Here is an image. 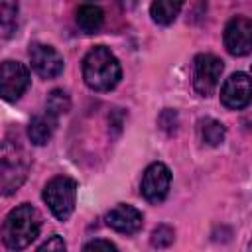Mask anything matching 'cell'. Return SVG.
Here are the masks:
<instances>
[{"label":"cell","instance_id":"cell-20","mask_svg":"<svg viewBox=\"0 0 252 252\" xmlns=\"http://www.w3.org/2000/svg\"><path fill=\"white\" fill-rule=\"evenodd\" d=\"M85 250H112V252H116L118 248H116V244H112L110 240H102V238H96V240H91V242H87L85 246H83Z\"/></svg>","mask_w":252,"mask_h":252},{"label":"cell","instance_id":"cell-12","mask_svg":"<svg viewBox=\"0 0 252 252\" xmlns=\"http://www.w3.org/2000/svg\"><path fill=\"white\" fill-rule=\"evenodd\" d=\"M57 118L55 114H51L49 110H45L43 114H35L30 124H28V138L32 144L35 146H43L51 140L53 132H55V126H57Z\"/></svg>","mask_w":252,"mask_h":252},{"label":"cell","instance_id":"cell-18","mask_svg":"<svg viewBox=\"0 0 252 252\" xmlns=\"http://www.w3.org/2000/svg\"><path fill=\"white\" fill-rule=\"evenodd\" d=\"M173 238H175L173 228L167 226V224H159V226L154 228L150 242H152V246H156V248H165V246H169V244L173 242Z\"/></svg>","mask_w":252,"mask_h":252},{"label":"cell","instance_id":"cell-8","mask_svg":"<svg viewBox=\"0 0 252 252\" xmlns=\"http://www.w3.org/2000/svg\"><path fill=\"white\" fill-rule=\"evenodd\" d=\"M220 102L230 110H242L252 102V79L246 73H232L222 89Z\"/></svg>","mask_w":252,"mask_h":252},{"label":"cell","instance_id":"cell-22","mask_svg":"<svg viewBox=\"0 0 252 252\" xmlns=\"http://www.w3.org/2000/svg\"><path fill=\"white\" fill-rule=\"evenodd\" d=\"M89 2H93V0H89Z\"/></svg>","mask_w":252,"mask_h":252},{"label":"cell","instance_id":"cell-21","mask_svg":"<svg viewBox=\"0 0 252 252\" xmlns=\"http://www.w3.org/2000/svg\"><path fill=\"white\" fill-rule=\"evenodd\" d=\"M242 122H244V126H246V128H250V130H252V110H248V112L242 116Z\"/></svg>","mask_w":252,"mask_h":252},{"label":"cell","instance_id":"cell-13","mask_svg":"<svg viewBox=\"0 0 252 252\" xmlns=\"http://www.w3.org/2000/svg\"><path fill=\"white\" fill-rule=\"evenodd\" d=\"M185 0H154L150 6V16L159 26H169L175 22Z\"/></svg>","mask_w":252,"mask_h":252},{"label":"cell","instance_id":"cell-4","mask_svg":"<svg viewBox=\"0 0 252 252\" xmlns=\"http://www.w3.org/2000/svg\"><path fill=\"white\" fill-rule=\"evenodd\" d=\"M45 205L49 207V211L53 213V217L57 220H67L73 211H75V203H77V181L67 177V175H57L53 179L47 181V185L43 187L41 193Z\"/></svg>","mask_w":252,"mask_h":252},{"label":"cell","instance_id":"cell-19","mask_svg":"<svg viewBox=\"0 0 252 252\" xmlns=\"http://www.w3.org/2000/svg\"><path fill=\"white\" fill-rule=\"evenodd\" d=\"M67 248V244L63 242V238L59 236V234H53L49 240H45L41 246H37V250L39 252H43V250H55V252H63Z\"/></svg>","mask_w":252,"mask_h":252},{"label":"cell","instance_id":"cell-16","mask_svg":"<svg viewBox=\"0 0 252 252\" xmlns=\"http://www.w3.org/2000/svg\"><path fill=\"white\" fill-rule=\"evenodd\" d=\"M0 26L2 37L8 39L18 26V0H0Z\"/></svg>","mask_w":252,"mask_h":252},{"label":"cell","instance_id":"cell-17","mask_svg":"<svg viewBox=\"0 0 252 252\" xmlns=\"http://www.w3.org/2000/svg\"><path fill=\"white\" fill-rule=\"evenodd\" d=\"M69 108H71V98H69V94H67L63 89H53V91L47 94L45 110H49L51 114L61 116V114L69 112Z\"/></svg>","mask_w":252,"mask_h":252},{"label":"cell","instance_id":"cell-2","mask_svg":"<svg viewBox=\"0 0 252 252\" xmlns=\"http://www.w3.org/2000/svg\"><path fill=\"white\" fill-rule=\"evenodd\" d=\"M122 77L116 55L106 45H94L83 59V79L93 91H112Z\"/></svg>","mask_w":252,"mask_h":252},{"label":"cell","instance_id":"cell-1","mask_svg":"<svg viewBox=\"0 0 252 252\" xmlns=\"http://www.w3.org/2000/svg\"><path fill=\"white\" fill-rule=\"evenodd\" d=\"M41 230V215L30 203L18 205L12 209L2 226V242L8 250H24L28 248Z\"/></svg>","mask_w":252,"mask_h":252},{"label":"cell","instance_id":"cell-7","mask_svg":"<svg viewBox=\"0 0 252 252\" xmlns=\"http://www.w3.org/2000/svg\"><path fill=\"white\" fill-rule=\"evenodd\" d=\"M222 39L230 55H248L252 51V18L234 16L232 20H228Z\"/></svg>","mask_w":252,"mask_h":252},{"label":"cell","instance_id":"cell-10","mask_svg":"<svg viewBox=\"0 0 252 252\" xmlns=\"http://www.w3.org/2000/svg\"><path fill=\"white\" fill-rule=\"evenodd\" d=\"M30 87V73L18 61L2 63V98L8 102L18 100Z\"/></svg>","mask_w":252,"mask_h":252},{"label":"cell","instance_id":"cell-15","mask_svg":"<svg viewBox=\"0 0 252 252\" xmlns=\"http://www.w3.org/2000/svg\"><path fill=\"white\" fill-rule=\"evenodd\" d=\"M199 136L207 146H219L226 138V128L215 118H203L199 122Z\"/></svg>","mask_w":252,"mask_h":252},{"label":"cell","instance_id":"cell-5","mask_svg":"<svg viewBox=\"0 0 252 252\" xmlns=\"http://www.w3.org/2000/svg\"><path fill=\"white\" fill-rule=\"evenodd\" d=\"M222 59L213 53H199L193 67V87L201 96H211L222 75Z\"/></svg>","mask_w":252,"mask_h":252},{"label":"cell","instance_id":"cell-11","mask_svg":"<svg viewBox=\"0 0 252 252\" xmlns=\"http://www.w3.org/2000/svg\"><path fill=\"white\" fill-rule=\"evenodd\" d=\"M106 224L122 234H136L144 224V215L132 205H116L106 213Z\"/></svg>","mask_w":252,"mask_h":252},{"label":"cell","instance_id":"cell-3","mask_svg":"<svg viewBox=\"0 0 252 252\" xmlns=\"http://www.w3.org/2000/svg\"><path fill=\"white\" fill-rule=\"evenodd\" d=\"M28 156L20 144L4 140L0 154V175H2V195H12L28 175Z\"/></svg>","mask_w":252,"mask_h":252},{"label":"cell","instance_id":"cell-9","mask_svg":"<svg viewBox=\"0 0 252 252\" xmlns=\"http://www.w3.org/2000/svg\"><path fill=\"white\" fill-rule=\"evenodd\" d=\"M28 55H30V63H32L33 71L41 79H55L57 75L63 73V57L51 45L35 41V43L30 45Z\"/></svg>","mask_w":252,"mask_h":252},{"label":"cell","instance_id":"cell-14","mask_svg":"<svg viewBox=\"0 0 252 252\" xmlns=\"http://www.w3.org/2000/svg\"><path fill=\"white\" fill-rule=\"evenodd\" d=\"M77 26L85 32V33H93V32H98L102 22H104V12L94 6V4H83L79 10H77Z\"/></svg>","mask_w":252,"mask_h":252},{"label":"cell","instance_id":"cell-6","mask_svg":"<svg viewBox=\"0 0 252 252\" xmlns=\"http://www.w3.org/2000/svg\"><path fill=\"white\" fill-rule=\"evenodd\" d=\"M169 185H171V171L165 163L156 161L152 165L146 167L144 175H142V183H140V193L148 203H161L167 193H169Z\"/></svg>","mask_w":252,"mask_h":252}]
</instances>
